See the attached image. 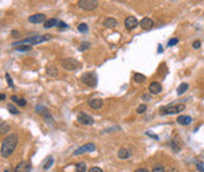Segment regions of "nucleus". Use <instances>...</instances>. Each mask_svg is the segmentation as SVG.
Wrapping results in <instances>:
<instances>
[{"mask_svg": "<svg viewBox=\"0 0 204 172\" xmlns=\"http://www.w3.org/2000/svg\"><path fill=\"white\" fill-rule=\"evenodd\" d=\"M152 172H165V168H163L162 166L157 165L156 167H153V171H152Z\"/></svg>", "mask_w": 204, "mask_h": 172, "instance_id": "obj_32", "label": "nucleus"}, {"mask_svg": "<svg viewBox=\"0 0 204 172\" xmlns=\"http://www.w3.org/2000/svg\"><path fill=\"white\" fill-rule=\"evenodd\" d=\"M52 165H54V157H52V156H50V157H47V158H46V161L43 162L42 167H43V170H49Z\"/></svg>", "mask_w": 204, "mask_h": 172, "instance_id": "obj_19", "label": "nucleus"}, {"mask_svg": "<svg viewBox=\"0 0 204 172\" xmlns=\"http://www.w3.org/2000/svg\"><path fill=\"white\" fill-rule=\"evenodd\" d=\"M89 172H103L100 167H92L91 170H89Z\"/></svg>", "mask_w": 204, "mask_h": 172, "instance_id": "obj_36", "label": "nucleus"}, {"mask_svg": "<svg viewBox=\"0 0 204 172\" xmlns=\"http://www.w3.org/2000/svg\"><path fill=\"white\" fill-rule=\"evenodd\" d=\"M147 135H149V137H151V138H153V139H156V140H157V139H158V137H157V135H156V134H152L151 131H147Z\"/></svg>", "mask_w": 204, "mask_h": 172, "instance_id": "obj_37", "label": "nucleus"}, {"mask_svg": "<svg viewBox=\"0 0 204 172\" xmlns=\"http://www.w3.org/2000/svg\"><path fill=\"white\" fill-rule=\"evenodd\" d=\"M130 156H131V151L128 149V148H121L117 152V157L120 159H128Z\"/></svg>", "mask_w": 204, "mask_h": 172, "instance_id": "obj_15", "label": "nucleus"}, {"mask_svg": "<svg viewBox=\"0 0 204 172\" xmlns=\"http://www.w3.org/2000/svg\"><path fill=\"white\" fill-rule=\"evenodd\" d=\"M11 33H13V36H16V37H17V36H18V32H17V31H13V32H11Z\"/></svg>", "mask_w": 204, "mask_h": 172, "instance_id": "obj_42", "label": "nucleus"}, {"mask_svg": "<svg viewBox=\"0 0 204 172\" xmlns=\"http://www.w3.org/2000/svg\"><path fill=\"white\" fill-rule=\"evenodd\" d=\"M78 121L80 122V124H83V125H93V122H94V120H93V117L92 116H89L88 114H86V112H80V114H78Z\"/></svg>", "mask_w": 204, "mask_h": 172, "instance_id": "obj_7", "label": "nucleus"}, {"mask_svg": "<svg viewBox=\"0 0 204 172\" xmlns=\"http://www.w3.org/2000/svg\"><path fill=\"white\" fill-rule=\"evenodd\" d=\"M4 172H11V171H9V170H5V171H4Z\"/></svg>", "mask_w": 204, "mask_h": 172, "instance_id": "obj_44", "label": "nucleus"}, {"mask_svg": "<svg viewBox=\"0 0 204 172\" xmlns=\"http://www.w3.org/2000/svg\"><path fill=\"white\" fill-rule=\"evenodd\" d=\"M78 4L82 9H84V10H93L94 8H97L98 2L97 0H80Z\"/></svg>", "mask_w": 204, "mask_h": 172, "instance_id": "obj_6", "label": "nucleus"}, {"mask_svg": "<svg viewBox=\"0 0 204 172\" xmlns=\"http://www.w3.org/2000/svg\"><path fill=\"white\" fill-rule=\"evenodd\" d=\"M88 105H89V107L93 108V110H98V108H101V107L103 106V101L100 100V98H94V100H91V101L88 102Z\"/></svg>", "mask_w": 204, "mask_h": 172, "instance_id": "obj_14", "label": "nucleus"}, {"mask_svg": "<svg viewBox=\"0 0 204 172\" xmlns=\"http://www.w3.org/2000/svg\"><path fill=\"white\" fill-rule=\"evenodd\" d=\"M146 110H147V106H146V105H140V106L137 108V112H138V114H143V112L146 111Z\"/></svg>", "mask_w": 204, "mask_h": 172, "instance_id": "obj_31", "label": "nucleus"}, {"mask_svg": "<svg viewBox=\"0 0 204 172\" xmlns=\"http://www.w3.org/2000/svg\"><path fill=\"white\" fill-rule=\"evenodd\" d=\"M80 80H82V83L88 85V87H96V85H97V75H96L94 73H86V74L82 75Z\"/></svg>", "mask_w": 204, "mask_h": 172, "instance_id": "obj_5", "label": "nucleus"}, {"mask_svg": "<svg viewBox=\"0 0 204 172\" xmlns=\"http://www.w3.org/2000/svg\"><path fill=\"white\" fill-rule=\"evenodd\" d=\"M171 148H172L175 152H179V151H180V147H179L175 142H171Z\"/></svg>", "mask_w": 204, "mask_h": 172, "instance_id": "obj_34", "label": "nucleus"}, {"mask_svg": "<svg viewBox=\"0 0 204 172\" xmlns=\"http://www.w3.org/2000/svg\"><path fill=\"white\" fill-rule=\"evenodd\" d=\"M177 122L179 124H181V125H189L191 122V117L190 116H179Z\"/></svg>", "mask_w": 204, "mask_h": 172, "instance_id": "obj_17", "label": "nucleus"}, {"mask_svg": "<svg viewBox=\"0 0 204 172\" xmlns=\"http://www.w3.org/2000/svg\"><path fill=\"white\" fill-rule=\"evenodd\" d=\"M200 45H202V43H200V41H195V42L193 43V47H194V48H199V47H200Z\"/></svg>", "mask_w": 204, "mask_h": 172, "instance_id": "obj_38", "label": "nucleus"}, {"mask_svg": "<svg viewBox=\"0 0 204 172\" xmlns=\"http://www.w3.org/2000/svg\"><path fill=\"white\" fill-rule=\"evenodd\" d=\"M11 101H13V102H17L20 107H25V106L27 105V101L25 100V98H18L17 96H11Z\"/></svg>", "mask_w": 204, "mask_h": 172, "instance_id": "obj_20", "label": "nucleus"}, {"mask_svg": "<svg viewBox=\"0 0 204 172\" xmlns=\"http://www.w3.org/2000/svg\"><path fill=\"white\" fill-rule=\"evenodd\" d=\"M139 26L143 28V29H151L153 27V20L151 18H143L139 23Z\"/></svg>", "mask_w": 204, "mask_h": 172, "instance_id": "obj_13", "label": "nucleus"}, {"mask_svg": "<svg viewBox=\"0 0 204 172\" xmlns=\"http://www.w3.org/2000/svg\"><path fill=\"white\" fill-rule=\"evenodd\" d=\"M61 66L65 69V70H69V71H74V70H78L80 68V63L75 59H63L61 60Z\"/></svg>", "mask_w": 204, "mask_h": 172, "instance_id": "obj_4", "label": "nucleus"}, {"mask_svg": "<svg viewBox=\"0 0 204 172\" xmlns=\"http://www.w3.org/2000/svg\"><path fill=\"white\" fill-rule=\"evenodd\" d=\"M31 168H32V166H31L29 162L22 161L20 163H18V166H17L16 170H14V172H29Z\"/></svg>", "mask_w": 204, "mask_h": 172, "instance_id": "obj_9", "label": "nucleus"}, {"mask_svg": "<svg viewBox=\"0 0 204 172\" xmlns=\"http://www.w3.org/2000/svg\"><path fill=\"white\" fill-rule=\"evenodd\" d=\"M5 97H7V96H5L4 93H2V94H0V100H2V101H4V100H5Z\"/></svg>", "mask_w": 204, "mask_h": 172, "instance_id": "obj_41", "label": "nucleus"}, {"mask_svg": "<svg viewBox=\"0 0 204 172\" xmlns=\"http://www.w3.org/2000/svg\"><path fill=\"white\" fill-rule=\"evenodd\" d=\"M5 79H7V82H8V84L10 85L11 88H14V83H13V80H11V78H10V74H5Z\"/></svg>", "mask_w": 204, "mask_h": 172, "instance_id": "obj_30", "label": "nucleus"}, {"mask_svg": "<svg viewBox=\"0 0 204 172\" xmlns=\"http://www.w3.org/2000/svg\"><path fill=\"white\" fill-rule=\"evenodd\" d=\"M161 91H162V85L158 82H152L149 84V92L152 94H158L161 93Z\"/></svg>", "mask_w": 204, "mask_h": 172, "instance_id": "obj_11", "label": "nucleus"}, {"mask_svg": "<svg viewBox=\"0 0 204 172\" xmlns=\"http://www.w3.org/2000/svg\"><path fill=\"white\" fill-rule=\"evenodd\" d=\"M57 24H59V20L55 19V18H51V19H49V20H46V22H45L43 27H45V28H51V27L57 26Z\"/></svg>", "mask_w": 204, "mask_h": 172, "instance_id": "obj_18", "label": "nucleus"}, {"mask_svg": "<svg viewBox=\"0 0 204 172\" xmlns=\"http://www.w3.org/2000/svg\"><path fill=\"white\" fill-rule=\"evenodd\" d=\"M51 37L50 36H33V37H27V38H23L18 42H13L14 47H18V45H23V43H29V45H39L41 42H46L49 41Z\"/></svg>", "mask_w": 204, "mask_h": 172, "instance_id": "obj_2", "label": "nucleus"}, {"mask_svg": "<svg viewBox=\"0 0 204 172\" xmlns=\"http://www.w3.org/2000/svg\"><path fill=\"white\" fill-rule=\"evenodd\" d=\"M16 51H20V52H27V51H31L32 50V46L31 45H27V46H18V47H14Z\"/></svg>", "mask_w": 204, "mask_h": 172, "instance_id": "obj_23", "label": "nucleus"}, {"mask_svg": "<svg viewBox=\"0 0 204 172\" xmlns=\"http://www.w3.org/2000/svg\"><path fill=\"white\" fill-rule=\"evenodd\" d=\"M161 51H162V46L160 45V46H158V52H161Z\"/></svg>", "mask_w": 204, "mask_h": 172, "instance_id": "obj_43", "label": "nucleus"}, {"mask_svg": "<svg viewBox=\"0 0 204 172\" xmlns=\"http://www.w3.org/2000/svg\"><path fill=\"white\" fill-rule=\"evenodd\" d=\"M57 27H59V28H69V26H68L66 23H64V22H59Z\"/></svg>", "mask_w": 204, "mask_h": 172, "instance_id": "obj_35", "label": "nucleus"}, {"mask_svg": "<svg viewBox=\"0 0 204 172\" xmlns=\"http://www.w3.org/2000/svg\"><path fill=\"white\" fill-rule=\"evenodd\" d=\"M103 24H105L106 27H109V28H115L117 26V20L115 18H106L105 22H103Z\"/></svg>", "mask_w": 204, "mask_h": 172, "instance_id": "obj_16", "label": "nucleus"}, {"mask_svg": "<svg viewBox=\"0 0 204 172\" xmlns=\"http://www.w3.org/2000/svg\"><path fill=\"white\" fill-rule=\"evenodd\" d=\"M89 42H82L80 46H79V51H84V50H88L89 48Z\"/></svg>", "mask_w": 204, "mask_h": 172, "instance_id": "obj_28", "label": "nucleus"}, {"mask_svg": "<svg viewBox=\"0 0 204 172\" xmlns=\"http://www.w3.org/2000/svg\"><path fill=\"white\" fill-rule=\"evenodd\" d=\"M8 108H9V111H10V114H14V115H17V114H19V111H18V108L14 106V105H11V103H9L8 105Z\"/></svg>", "mask_w": 204, "mask_h": 172, "instance_id": "obj_27", "label": "nucleus"}, {"mask_svg": "<svg viewBox=\"0 0 204 172\" xmlns=\"http://www.w3.org/2000/svg\"><path fill=\"white\" fill-rule=\"evenodd\" d=\"M195 165H197V170H198L199 172H204V163H203V162L197 161V162H195Z\"/></svg>", "mask_w": 204, "mask_h": 172, "instance_id": "obj_29", "label": "nucleus"}, {"mask_svg": "<svg viewBox=\"0 0 204 172\" xmlns=\"http://www.w3.org/2000/svg\"><path fill=\"white\" fill-rule=\"evenodd\" d=\"M135 172H148V171H147L146 168H139V170H137Z\"/></svg>", "mask_w": 204, "mask_h": 172, "instance_id": "obj_40", "label": "nucleus"}, {"mask_svg": "<svg viewBox=\"0 0 204 172\" xmlns=\"http://www.w3.org/2000/svg\"><path fill=\"white\" fill-rule=\"evenodd\" d=\"M96 151V145L92 144V143H87L86 145L80 147V148L75 149L74 151V156H79V154H83V153H87V152H93Z\"/></svg>", "mask_w": 204, "mask_h": 172, "instance_id": "obj_8", "label": "nucleus"}, {"mask_svg": "<svg viewBox=\"0 0 204 172\" xmlns=\"http://www.w3.org/2000/svg\"><path fill=\"white\" fill-rule=\"evenodd\" d=\"M78 31L82 32V33H87L88 32V26L86 23H80L79 26H78Z\"/></svg>", "mask_w": 204, "mask_h": 172, "instance_id": "obj_26", "label": "nucleus"}, {"mask_svg": "<svg viewBox=\"0 0 204 172\" xmlns=\"http://www.w3.org/2000/svg\"><path fill=\"white\" fill-rule=\"evenodd\" d=\"M28 20H29L31 23H41V22H45V20H46V16H45V14H41V13L33 14V16H31V17L28 18Z\"/></svg>", "mask_w": 204, "mask_h": 172, "instance_id": "obj_12", "label": "nucleus"}, {"mask_svg": "<svg viewBox=\"0 0 204 172\" xmlns=\"http://www.w3.org/2000/svg\"><path fill=\"white\" fill-rule=\"evenodd\" d=\"M188 88H189V84L188 83H181L177 87V94L179 96H181V94H184L186 91H188Z\"/></svg>", "mask_w": 204, "mask_h": 172, "instance_id": "obj_21", "label": "nucleus"}, {"mask_svg": "<svg viewBox=\"0 0 204 172\" xmlns=\"http://www.w3.org/2000/svg\"><path fill=\"white\" fill-rule=\"evenodd\" d=\"M138 24L139 23H138V20H137L135 17H128L125 19V27H126V29H134Z\"/></svg>", "mask_w": 204, "mask_h": 172, "instance_id": "obj_10", "label": "nucleus"}, {"mask_svg": "<svg viewBox=\"0 0 204 172\" xmlns=\"http://www.w3.org/2000/svg\"><path fill=\"white\" fill-rule=\"evenodd\" d=\"M17 144H18V135L17 134H9L8 137H5L3 143H2V156L4 158L10 157V154L14 152Z\"/></svg>", "mask_w": 204, "mask_h": 172, "instance_id": "obj_1", "label": "nucleus"}, {"mask_svg": "<svg viewBox=\"0 0 204 172\" xmlns=\"http://www.w3.org/2000/svg\"><path fill=\"white\" fill-rule=\"evenodd\" d=\"M185 110L184 105H169V106H163L160 108V112L162 115H174V114H180Z\"/></svg>", "mask_w": 204, "mask_h": 172, "instance_id": "obj_3", "label": "nucleus"}, {"mask_svg": "<svg viewBox=\"0 0 204 172\" xmlns=\"http://www.w3.org/2000/svg\"><path fill=\"white\" fill-rule=\"evenodd\" d=\"M133 78H134V80L137 83H143V82L146 80V77L143 75V74H140V73H135V74L133 75Z\"/></svg>", "mask_w": 204, "mask_h": 172, "instance_id": "obj_24", "label": "nucleus"}, {"mask_svg": "<svg viewBox=\"0 0 204 172\" xmlns=\"http://www.w3.org/2000/svg\"><path fill=\"white\" fill-rule=\"evenodd\" d=\"M177 42H179V38H171V40L169 41V46L172 47V46H175Z\"/></svg>", "mask_w": 204, "mask_h": 172, "instance_id": "obj_33", "label": "nucleus"}, {"mask_svg": "<svg viewBox=\"0 0 204 172\" xmlns=\"http://www.w3.org/2000/svg\"><path fill=\"white\" fill-rule=\"evenodd\" d=\"M86 163L84 162H80V163H78L77 165V167H75V172H86Z\"/></svg>", "mask_w": 204, "mask_h": 172, "instance_id": "obj_25", "label": "nucleus"}, {"mask_svg": "<svg viewBox=\"0 0 204 172\" xmlns=\"http://www.w3.org/2000/svg\"><path fill=\"white\" fill-rule=\"evenodd\" d=\"M46 73H47V75H50V77H57V70H56L52 65H49V66H47Z\"/></svg>", "mask_w": 204, "mask_h": 172, "instance_id": "obj_22", "label": "nucleus"}, {"mask_svg": "<svg viewBox=\"0 0 204 172\" xmlns=\"http://www.w3.org/2000/svg\"><path fill=\"white\" fill-rule=\"evenodd\" d=\"M142 97H143V100H146V101H149V100H151V97H149L148 94H143Z\"/></svg>", "mask_w": 204, "mask_h": 172, "instance_id": "obj_39", "label": "nucleus"}]
</instances>
